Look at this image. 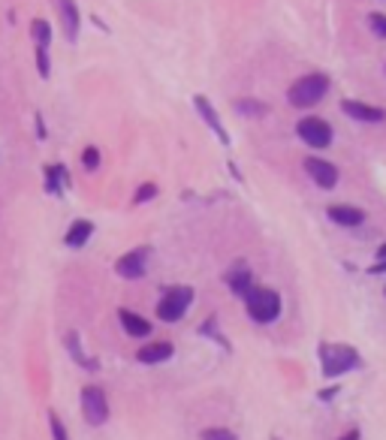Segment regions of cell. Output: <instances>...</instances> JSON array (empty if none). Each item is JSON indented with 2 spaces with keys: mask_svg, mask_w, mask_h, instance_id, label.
<instances>
[{
  "mask_svg": "<svg viewBox=\"0 0 386 440\" xmlns=\"http://www.w3.org/2000/svg\"><path fill=\"white\" fill-rule=\"evenodd\" d=\"M272 440H281V437H272Z\"/></svg>",
  "mask_w": 386,
  "mask_h": 440,
  "instance_id": "cell-32",
  "label": "cell"
},
{
  "mask_svg": "<svg viewBox=\"0 0 386 440\" xmlns=\"http://www.w3.org/2000/svg\"><path fill=\"white\" fill-rule=\"evenodd\" d=\"M30 37H34V46H48L52 43V24L46 19H34L30 21Z\"/></svg>",
  "mask_w": 386,
  "mask_h": 440,
  "instance_id": "cell-18",
  "label": "cell"
},
{
  "mask_svg": "<svg viewBox=\"0 0 386 440\" xmlns=\"http://www.w3.org/2000/svg\"><path fill=\"white\" fill-rule=\"evenodd\" d=\"M55 10H57V15H61L64 37H67L70 43H76V39H79V24H81L76 0H55Z\"/></svg>",
  "mask_w": 386,
  "mask_h": 440,
  "instance_id": "cell-11",
  "label": "cell"
},
{
  "mask_svg": "<svg viewBox=\"0 0 386 440\" xmlns=\"http://www.w3.org/2000/svg\"><path fill=\"white\" fill-rule=\"evenodd\" d=\"M145 269H148V247H133V251L115 262V271L124 280H139L145 275Z\"/></svg>",
  "mask_w": 386,
  "mask_h": 440,
  "instance_id": "cell-9",
  "label": "cell"
},
{
  "mask_svg": "<svg viewBox=\"0 0 386 440\" xmlns=\"http://www.w3.org/2000/svg\"><path fill=\"white\" fill-rule=\"evenodd\" d=\"M34 57H37L39 76H43V79L52 76V64H48V46H34Z\"/></svg>",
  "mask_w": 386,
  "mask_h": 440,
  "instance_id": "cell-21",
  "label": "cell"
},
{
  "mask_svg": "<svg viewBox=\"0 0 386 440\" xmlns=\"http://www.w3.org/2000/svg\"><path fill=\"white\" fill-rule=\"evenodd\" d=\"M226 287L233 289V296H239L244 298L253 289V275H251V269L244 262H235L233 269L226 271Z\"/></svg>",
  "mask_w": 386,
  "mask_h": 440,
  "instance_id": "cell-12",
  "label": "cell"
},
{
  "mask_svg": "<svg viewBox=\"0 0 386 440\" xmlns=\"http://www.w3.org/2000/svg\"><path fill=\"white\" fill-rule=\"evenodd\" d=\"M341 112L353 121H363V124H383L386 121V112L380 106H371V103H363V99H341Z\"/></svg>",
  "mask_w": 386,
  "mask_h": 440,
  "instance_id": "cell-10",
  "label": "cell"
},
{
  "mask_svg": "<svg viewBox=\"0 0 386 440\" xmlns=\"http://www.w3.org/2000/svg\"><path fill=\"white\" fill-rule=\"evenodd\" d=\"M81 166H85L88 172H94L97 166H100V148H94V145H88L85 151H81Z\"/></svg>",
  "mask_w": 386,
  "mask_h": 440,
  "instance_id": "cell-22",
  "label": "cell"
},
{
  "mask_svg": "<svg viewBox=\"0 0 386 440\" xmlns=\"http://www.w3.org/2000/svg\"><path fill=\"white\" fill-rule=\"evenodd\" d=\"M368 28H371L374 37L386 39V15L383 12H371V15H368Z\"/></svg>",
  "mask_w": 386,
  "mask_h": 440,
  "instance_id": "cell-23",
  "label": "cell"
},
{
  "mask_svg": "<svg viewBox=\"0 0 386 440\" xmlns=\"http://www.w3.org/2000/svg\"><path fill=\"white\" fill-rule=\"evenodd\" d=\"M244 308H248L251 320L253 323H275L281 317V296L275 289H266V287H253L248 296H244Z\"/></svg>",
  "mask_w": 386,
  "mask_h": 440,
  "instance_id": "cell-3",
  "label": "cell"
},
{
  "mask_svg": "<svg viewBox=\"0 0 386 440\" xmlns=\"http://www.w3.org/2000/svg\"><path fill=\"white\" fill-rule=\"evenodd\" d=\"M37 136L46 139V127H43V118H39V115H37Z\"/></svg>",
  "mask_w": 386,
  "mask_h": 440,
  "instance_id": "cell-29",
  "label": "cell"
},
{
  "mask_svg": "<svg viewBox=\"0 0 386 440\" xmlns=\"http://www.w3.org/2000/svg\"><path fill=\"white\" fill-rule=\"evenodd\" d=\"M296 133H299V139L305 142L308 148H314V151H323V148L332 145V127L329 121L317 118V115H308V118H302L296 124Z\"/></svg>",
  "mask_w": 386,
  "mask_h": 440,
  "instance_id": "cell-5",
  "label": "cell"
},
{
  "mask_svg": "<svg viewBox=\"0 0 386 440\" xmlns=\"http://www.w3.org/2000/svg\"><path fill=\"white\" fill-rule=\"evenodd\" d=\"M48 425H52L55 440H70V437H67V428H64V422L57 419V413H48Z\"/></svg>",
  "mask_w": 386,
  "mask_h": 440,
  "instance_id": "cell-26",
  "label": "cell"
},
{
  "mask_svg": "<svg viewBox=\"0 0 386 440\" xmlns=\"http://www.w3.org/2000/svg\"><path fill=\"white\" fill-rule=\"evenodd\" d=\"M172 353H175V347H172L169 341H151V344L139 347L136 359L142 365H160V362H169Z\"/></svg>",
  "mask_w": 386,
  "mask_h": 440,
  "instance_id": "cell-13",
  "label": "cell"
},
{
  "mask_svg": "<svg viewBox=\"0 0 386 440\" xmlns=\"http://www.w3.org/2000/svg\"><path fill=\"white\" fill-rule=\"evenodd\" d=\"M335 392H338V386H332V389H326V392H320V398H323V401H329V398H335Z\"/></svg>",
  "mask_w": 386,
  "mask_h": 440,
  "instance_id": "cell-28",
  "label": "cell"
},
{
  "mask_svg": "<svg viewBox=\"0 0 386 440\" xmlns=\"http://www.w3.org/2000/svg\"><path fill=\"white\" fill-rule=\"evenodd\" d=\"M154 196H157V184H151V181H148V184H142V187L136 190L133 202H136V205H142V202H151Z\"/></svg>",
  "mask_w": 386,
  "mask_h": 440,
  "instance_id": "cell-24",
  "label": "cell"
},
{
  "mask_svg": "<svg viewBox=\"0 0 386 440\" xmlns=\"http://www.w3.org/2000/svg\"><path fill=\"white\" fill-rule=\"evenodd\" d=\"M200 437H202V440H239L229 428H205Z\"/></svg>",
  "mask_w": 386,
  "mask_h": 440,
  "instance_id": "cell-25",
  "label": "cell"
},
{
  "mask_svg": "<svg viewBox=\"0 0 386 440\" xmlns=\"http://www.w3.org/2000/svg\"><path fill=\"white\" fill-rule=\"evenodd\" d=\"M341 440H359V431H356V428H353V431H347V434H344Z\"/></svg>",
  "mask_w": 386,
  "mask_h": 440,
  "instance_id": "cell-30",
  "label": "cell"
},
{
  "mask_svg": "<svg viewBox=\"0 0 386 440\" xmlns=\"http://www.w3.org/2000/svg\"><path fill=\"white\" fill-rule=\"evenodd\" d=\"M329 94V76L326 73H308V76H299L287 90V103L296 106V109H311L320 99Z\"/></svg>",
  "mask_w": 386,
  "mask_h": 440,
  "instance_id": "cell-2",
  "label": "cell"
},
{
  "mask_svg": "<svg viewBox=\"0 0 386 440\" xmlns=\"http://www.w3.org/2000/svg\"><path fill=\"white\" fill-rule=\"evenodd\" d=\"M302 166H305V172H308V178L314 181L317 187H323V190H332V187H338V166L329 163V160H323V157H305L302 160Z\"/></svg>",
  "mask_w": 386,
  "mask_h": 440,
  "instance_id": "cell-7",
  "label": "cell"
},
{
  "mask_svg": "<svg viewBox=\"0 0 386 440\" xmlns=\"http://www.w3.org/2000/svg\"><path fill=\"white\" fill-rule=\"evenodd\" d=\"M67 347H70V353H73V359H76L81 368H88V371H97V362L94 359H88L85 353H81V347H79V335L76 332H70L67 335Z\"/></svg>",
  "mask_w": 386,
  "mask_h": 440,
  "instance_id": "cell-19",
  "label": "cell"
},
{
  "mask_svg": "<svg viewBox=\"0 0 386 440\" xmlns=\"http://www.w3.org/2000/svg\"><path fill=\"white\" fill-rule=\"evenodd\" d=\"M193 109L200 112V118L205 121V127H209V130L220 139V145H229V133L224 130V121H220L218 109L211 106V99L205 97V94H193Z\"/></svg>",
  "mask_w": 386,
  "mask_h": 440,
  "instance_id": "cell-8",
  "label": "cell"
},
{
  "mask_svg": "<svg viewBox=\"0 0 386 440\" xmlns=\"http://www.w3.org/2000/svg\"><path fill=\"white\" fill-rule=\"evenodd\" d=\"M193 287H169L166 293H163V298L157 302V317L163 323H178L187 314V308L193 305Z\"/></svg>",
  "mask_w": 386,
  "mask_h": 440,
  "instance_id": "cell-4",
  "label": "cell"
},
{
  "mask_svg": "<svg viewBox=\"0 0 386 440\" xmlns=\"http://www.w3.org/2000/svg\"><path fill=\"white\" fill-rule=\"evenodd\" d=\"M118 320H121V326H124V332L130 338H148V335H151V323H148L145 317H139V314H133V311L121 308Z\"/></svg>",
  "mask_w": 386,
  "mask_h": 440,
  "instance_id": "cell-15",
  "label": "cell"
},
{
  "mask_svg": "<svg viewBox=\"0 0 386 440\" xmlns=\"http://www.w3.org/2000/svg\"><path fill=\"white\" fill-rule=\"evenodd\" d=\"M326 214L338 227H359V223H365V211L356 209V205H329Z\"/></svg>",
  "mask_w": 386,
  "mask_h": 440,
  "instance_id": "cell-14",
  "label": "cell"
},
{
  "mask_svg": "<svg viewBox=\"0 0 386 440\" xmlns=\"http://www.w3.org/2000/svg\"><path fill=\"white\" fill-rule=\"evenodd\" d=\"M383 271H386V256H380V260L368 269V275H383Z\"/></svg>",
  "mask_w": 386,
  "mask_h": 440,
  "instance_id": "cell-27",
  "label": "cell"
},
{
  "mask_svg": "<svg viewBox=\"0 0 386 440\" xmlns=\"http://www.w3.org/2000/svg\"><path fill=\"white\" fill-rule=\"evenodd\" d=\"M383 293H386V289H383Z\"/></svg>",
  "mask_w": 386,
  "mask_h": 440,
  "instance_id": "cell-33",
  "label": "cell"
},
{
  "mask_svg": "<svg viewBox=\"0 0 386 440\" xmlns=\"http://www.w3.org/2000/svg\"><path fill=\"white\" fill-rule=\"evenodd\" d=\"M363 365V356L350 344H320V368L326 380H338L347 371H356Z\"/></svg>",
  "mask_w": 386,
  "mask_h": 440,
  "instance_id": "cell-1",
  "label": "cell"
},
{
  "mask_svg": "<svg viewBox=\"0 0 386 440\" xmlns=\"http://www.w3.org/2000/svg\"><path fill=\"white\" fill-rule=\"evenodd\" d=\"M91 236H94V223L91 220H73V227L67 229L64 242H67V247H85Z\"/></svg>",
  "mask_w": 386,
  "mask_h": 440,
  "instance_id": "cell-17",
  "label": "cell"
},
{
  "mask_svg": "<svg viewBox=\"0 0 386 440\" xmlns=\"http://www.w3.org/2000/svg\"><path fill=\"white\" fill-rule=\"evenodd\" d=\"M70 184V172L64 163H55V166H46V190L52 196H61L64 187Z\"/></svg>",
  "mask_w": 386,
  "mask_h": 440,
  "instance_id": "cell-16",
  "label": "cell"
},
{
  "mask_svg": "<svg viewBox=\"0 0 386 440\" xmlns=\"http://www.w3.org/2000/svg\"><path fill=\"white\" fill-rule=\"evenodd\" d=\"M81 413H85L88 425H103L109 419V401L100 386H85L81 389Z\"/></svg>",
  "mask_w": 386,
  "mask_h": 440,
  "instance_id": "cell-6",
  "label": "cell"
},
{
  "mask_svg": "<svg viewBox=\"0 0 386 440\" xmlns=\"http://www.w3.org/2000/svg\"><path fill=\"white\" fill-rule=\"evenodd\" d=\"M380 256H386V242H383L380 247H377V260H380Z\"/></svg>",
  "mask_w": 386,
  "mask_h": 440,
  "instance_id": "cell-31",
  "label": "cell"
},
{
  "mask_svg": "<svg viewBox=\"0 0 386 440\" xmlns=\"http://www.w3.org/2000/svg\"><path fill=\"white\" fill-rule=\"evenodd\" d=\"M235 112H242V115H266V106L260 103V99H251V97H244V99H235Z\"/></svg>",
  "mask_w": 386,
  "mask_h": 440,
  "instance_id": "cell-20",
  "label": "cell"
}]
</instances>
